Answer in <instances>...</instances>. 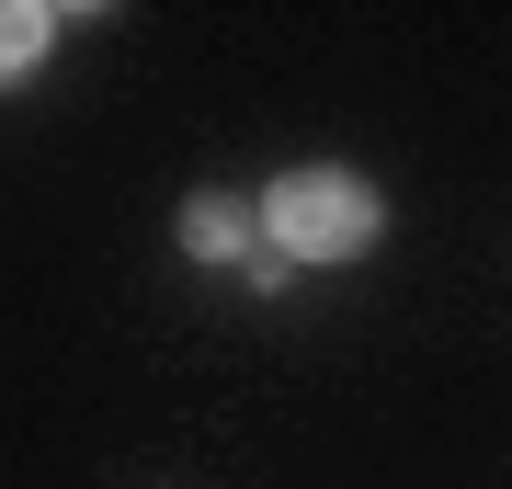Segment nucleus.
<instances>
[{"instance_id":"obj_1","label":"nucleus","mask_w":512,"mask_h":489,"mask_svg":"<svg viewBox=\"0 0 512 489\" xmlns=\"http://www.w3.org/2000/svg\"><path fill=\"white\" fill-rule=\"evenodd\" d=\"M376 228H387V205L353 171H285L274 205H262V251L274 262H353V251H376Z\"/></svg>"},{"instance_id":"obj_2","label":"nucleus","mask_w":512,"mask_h":489,"mask_svg":"<svg viewBox=\"0 0 512 489\" xmlns=\"http://www.w3.org/2000/svg\"><path fill=\"white\" fill-rule=\"evenodd\" d=\"M183 251H205V262H251L262 251V217L239 194H194L183 205Z\"/></svg>"},{"instance_id":"obj_3","label":"nucleus","mask_w":512,"mask_h":489,"mask_svg":"<svg viewBox=\"0 0 512 489\" xmlns=\"http://www.w3.org/2000/svg\"><path fill=\"white\" fill-rule=\"evenodd\" d=\"M35 46H46V12H35V0H12V12H0V80L35 69Z\"/></svg>"}]
</instances>
